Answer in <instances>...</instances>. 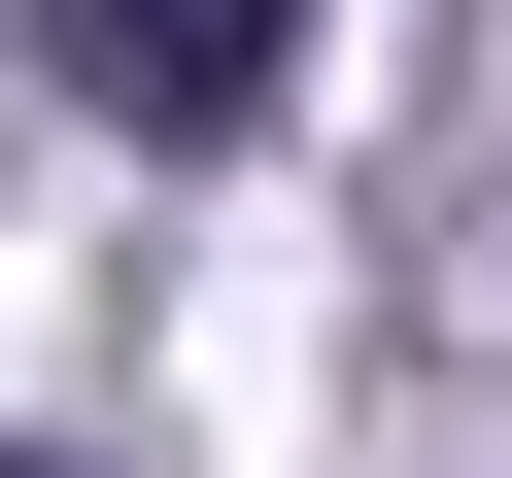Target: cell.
<instances>
[{
    "instance_id": "1",
    "label": "cell",
    "mask_w": 512,
    "mask_h": 478,
    "mask_svg": "<svg viewBox=\"0 0 512 478\" xmlns=\"http://www.w3.org/2000/svg\"><path fill=\"white\" fill-rule=\"evenodd\" d=\"M35 69H69L103 137H274V69H308V0H35Z\"/></svg>"
},
{
    "instance_id": "2",
    "label": "cell",
    "mask_w": 512,
    "mask_h": 478,
    "mask_svg": "<svg viewBox=\"0 0 512 478\" xmlns=\"http://www.w3.org/2000/svg\"><path fill=\"white\" fill-rule=\"evenodd\" d=\"M0 478H69V444H0Z\"/></svg>"
}]
</instances>
